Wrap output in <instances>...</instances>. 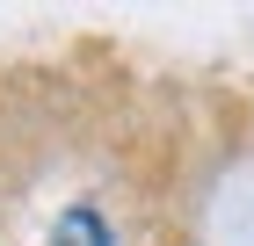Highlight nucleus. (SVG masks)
I'll return each instance as SVG.
<instances>
[{
	"instance_id": "nucleus-1",
	"label": "nucleus",
	"mask_w": 254,
	"mask_h": 246,
	"mask_svg": "<svg viewBox=\"0 0 254 246\" xmlns=\"http://www.w3.org/2000/svg\"><path fill=\"white\" fill-rule=\"evenodd\" d=\"M44 246H117V232H109V217H102L95 203H65Z\"/></svg>"
}]
</instances>
